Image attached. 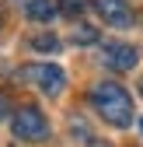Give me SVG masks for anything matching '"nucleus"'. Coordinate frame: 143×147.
<instances>
[{
  "instance_id": "obj_1",
  "label": "nucleus",
  "mask_w": 143,
  "mask_h": 147,
  "mask_svg": "<svg viewBox=\"0 0 143 147\" xmlns=\"http://www.w3.org/2000/svg\"><path fill=\"white\" fill-rule=\"evenodd\" d=\"M91 102L98 109V116L105 123H112L119 126V130H126V126L133 123V98H129V91L115 84V81H101L91 88Z\"/></svg>"
},
{
  "instance_id": "obj_2",
  "label": "nucleus",
  "mask_w": 143,
  "mask_h": 147,
  "mask_svg": "<svg viewBox=\"0 0 143 147\" xmlns=\"http://www.w3.org/2000/svg\"><path fill=\"white\" fill-rule=\"evenodd\" d=\"M17 77H21L25 84H35V88H39L42 95H49V98H56L59 91H63V84H66V74H63V67H56V63H28V67L17 70Z\"/></svg>"
},
{
  "instance_id": "obj_3",
  "label": "nucleus",
  "mask_w": 143,
  "mask_h": 147,
  "mask_svg": "<svg viewBox=\"0 0 143 147\" xmlns=\"http://www.w3.org/2000/svg\"><path fill=\"white\" fill-rule=\"evenodd\" d=\"M11 133L17 140H42V137H49V123H45V116L39 109L25 105V109H17L14 119H11Z\"/></svg>"
},
{
  "instance_id": "obj_4",
  "label": "nucleus",
  "mask_w": 143,
  "mask_h": 147,
  "mask_svg": "<svg viewBox=\"0 0 143 147\" xmlns=\"http://www.w3.org/2000/svg\"><path fill=\"white\" fill-rule=\"evenodd\" d=\"M101 60H105V67H112V70H133L136 63H140V53H136V46H129V42H105L101 46Z\"/></svg>"
},
{
  "instance_id": "obj_5",
  "label": "nucleus",
  "mask_w": 143,
  "mask_h": 147,
  "mask_svg": "<svg viewBox=\"0 0 143 147\" xmlns=\"http://www.w3.org/2000/svg\"><path fill=\"white\" fill-rule=\"evenodd\" d=\"M94 7H98V14L105 18V21H108V25H115V28L133 25V11H129V4H126V0H94Z\"/></svg>"
},
{
  "instance_id": "obj_6",
  "label": "nucleus",
  "mask_w": 143,
  "mask_h": 147,
  "mask_svg": "<svg viewBox=\"0 0 143 147\" xmlns=\"http://www.w3.org/2000/svg\"><path fill=\"white\" fill-rule=\"evenodd\" d=\"M25 14L31 21H52L56 4H52V0H25Z\"/></svg>"
},
{
  "instance_id": "obj_7",
  "label": "nucleus",
  "mask_w": 143,
  "mask_h": 147,
  "mask_svg": "<svg viewBox=\"0 0 143 147\" xmlns=\"http://www.w3.org/2000/svg\"><path fill=\"white\" fill-rule=\"evenodd\" d=\"M87 7H91V0H63V4H59V11H63L66 18H80Z\"/></svg>"
},
{
  "instance_id": "obj_8",
  "label": "nucleus",
  "mask_w": 143,
  "mask_h": 147,
  "mask_svg": "<svg viewBox=\"0 0 143 147\" xmlns=\"http://www.w3.org/2000/svg\"><path fill=\"white\" fill-rule=\"evenodd\" d=\"M70 39H74V42H80V46H87V42H98V32H94L91 25H77Z\"/></svg>"
},
{
  "instance_id": "obj_9",
  "label": "nucleus",
  "mask_w": 143,
  "mask_h": 147,
  "mask_svg": "<svg viewBox=\"0 0 143 147\" xmlns=\"http://www.w3.org/2000/svg\"><path fill=\"white\" fill-rule=\"evenodd\" d=\"M59 42H56V35H35L31 39V49H42V53H52Z\"/></svg>"
},
{
  "instance_id": "obj_10",
  "label": "nucleus",
  "mask_w": 143,
  "mask_h": 147,
  "mask_svg": "<svg viewBox=\"0 0 143 147\" xmlns=\"http://www.w3.org/2000/svg\"><path fill=\"white\" fill-rule=\"evenodd\" d=\"M4 109H7V102H4V98H0V116H7V112H4Z\"/></svg>"
},
{
  "instance_id": "obj_11",
  "label": "nucleus",
  "mask_w": 143,
  "mask_h": 147,
  "mask_svg": "<svg viewBox=\"0 0 143 147\" xmlns=\"http://www.w3.org/2000/svg\"><path fill=\"white\" fill-rule=\"evenodd\" d=\"M140 95H143V77H140Z\"/></svg>"
},
{
  "instance_id": "obj_12",
  "label": "nucleus",
  "mask_w": 143,
  "mask_h": 147,
  "mask_svg": "<svg viewBox=\"0 0 143 147\" xmlns=\"http://www.w3.org/2000/svg\"><path fill=\"white\" fill-rule=\"evenodd\" d=\"M140 130H143V119H140Z\"/></svg>"
}]
</instances>
